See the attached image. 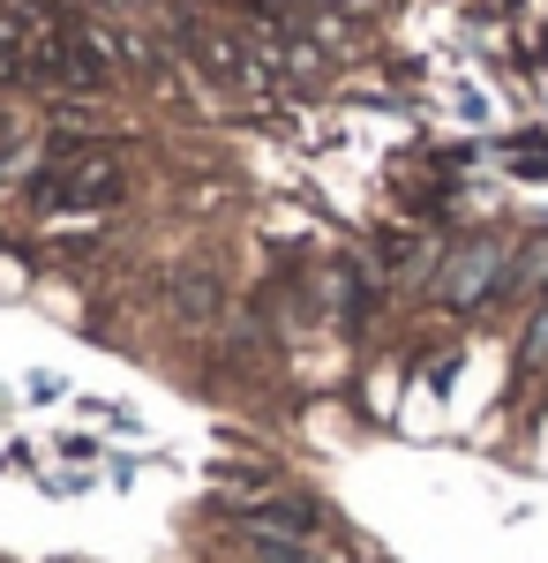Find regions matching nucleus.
Listing matches in <instances>:
<instances>
[{"instance_id":"1","label":"nucleus","mask_w":548,"mask_h":563,"mask_svg":"<svg viewBox=\"0 0 548 563\" xmlns=\"http://www.w3.org/2000/svg\"><path fill=\"white\" fill-rule=\"evenodd\" d=\"M121 196V158L113 151H98V143H76V135H61L53 151H45V180H39V211H106Z\"/></svg>"},{"instance_id":"2","label":"nucleus","mask_w":548,"mask_h":563,"mask_svg":"<svg viewBox=\"0 0 548 563\" xmlns=\"http://www.w3.org/2000/svg\"><path fill=\"white\" fill-rule=\"evenodd\" d=\"M511 241H496V233H481V241H465V249H451L443 256V271H436V301L443 308H481L496 301L511 286Z\"/></svg>"},{"instance_id":"3","label":"nucleus","mask_w":548,"mask_h":563,"mask_svg":"<svg viewBox=\"0 0 548 563\" xmlns=\"http://www.w3.org/2000/svg\"><path fill=\"white\" fill-rule=\"evenodd\" d=\"M504 294H534V301H548V233H534V241L511 256V286Z\"/></svg>"},{"instance_id":"4","label":"nucleus","mask_w":548,"mask_h":563,"mask_svg":"<svg viewBox=\"0 0 548 563\" xmlns=\"http://www.w3.org/2000/svg\"><path fill=\"white\" fill-rule=\"evenodd\" d=\"M526 361H548V301H541V316L526 323Z\"/></svg>"},{"instance_id":"5","label":"nucleus","mask_w":548,"mask_h":563,"mask_svg":"<svg viewBox=\"0 0 548 563\" xmlns=\"http://www.w3.org/2000/svg\"><path fill=\"white\" fill-rule=\"evenodd\" d=\"M8 135H15V129H8V121H0V143H8Z\"/></svg>"}]
</instances>
